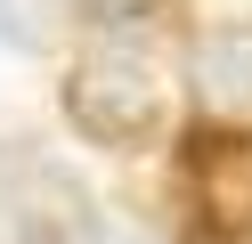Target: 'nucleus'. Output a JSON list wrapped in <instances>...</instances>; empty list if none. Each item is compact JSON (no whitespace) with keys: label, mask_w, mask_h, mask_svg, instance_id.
I'll return each instance as SVG.
<instances>
[{"label":"nucleus","mask_w":252,"mask_h":244,"mask_svg":"<svg viewBox=\"0 0 252 244\" xmlns=\"http://www.w3.org/2000/svg\"><path fill=\"white\" fill-rule=\"evenodd\" d=\"M65 122L90 146L130 155V146H147L163 130V73L147 57H130V49H90L65 73Z\"/></svg>","instance_id":"1"},{"label":"nucleus","mask_w":252,"mask_h":244,"mask_svg":"<svg viewBox=\"0 0 252 244\" xmlns=\"http://www.w3.org/2000/svg\"><path fill=\"white\" fill-rule=\"evenodd\" d=\"M0 236H17V244H106V220L65 163L33 155V146H0Z\"/></svg>","instance_id":"2"},{"label":"nucleus","mask_w":252,"mask_h":244,"mask_svg":"<svg viewBox=\"0 0 252 244\" xmlns=\"http://www.w3.org/2000/svg\"><path fill=\"white\" fill-rule=\"evenodd\" d=\"M187 81L203 114H252V25H212L187 49Z\"/></svg>","instance_id":"3"},{"label":"nucleus","mask_w":252,"mask_h":244,"mask_svg":"<svg viewBox=\"0 0 252 244\" xmlns=\"http://www.w3.org/2000/svg\"><path fill=\"white\" fill-rule=\"evenodd\" d=\"M49 25H41V0H0V49H41Z\"/></svg>","instance_id":"4"},{"label":"nucleus","mask_w":252,"mask_h":244,"mask_svg":"<svg viewBox=\"0 0 252 244\" xmlns=\"http://www.w3.org/2000/svg\"><path fill=\"white\" fill-rule=\"evenodd\" d=\"M73 16H82V25L122 33V25H147V16H155V0H73Z\"/></svg>","instance_id":"5"}]
</instances>
